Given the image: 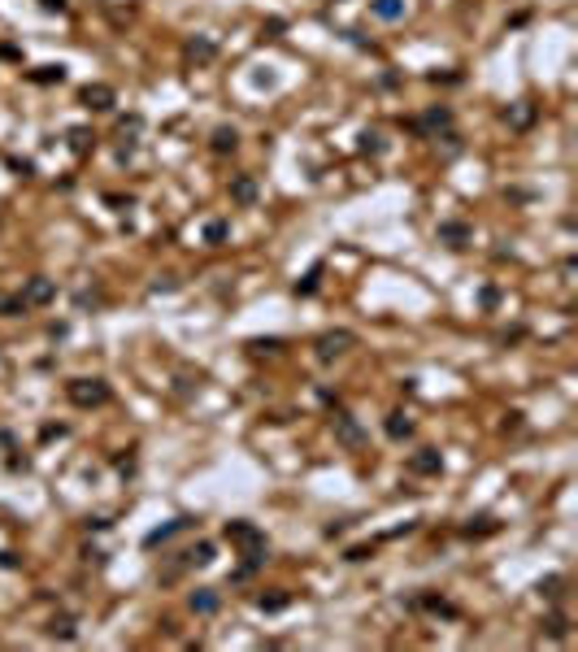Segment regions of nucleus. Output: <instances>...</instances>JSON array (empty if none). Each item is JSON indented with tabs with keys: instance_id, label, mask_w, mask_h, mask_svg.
<instances>
[{
	"instance_id": "1",
	"label": "nucleus",
	"mask_w": 578,
	"mask_h": 652,
	"mask_svg": "<svg viewBox=\"0 0 578 652\" xmlns=\"http://www.w3.org/2000/svg\"><path fill=\"white\" fill-rule=\"evenodd\" d=\"M65 396H70L78 409H96V404L109 400V383H101V379H74V383H65Z\"/></svg>"
},
{
	"instance_id": "2",
	"label": "nucleus",
	"mask_w": 578,
	"mask_h": 652,
	"mask_svg": "<svg viewBox=\"0 0 578 652\" xmlns=\"http://www.w3.org/2000/svg\"><path fill=\"white\" fill-rule=\"evenodd\" d=\"M352 344H357V335H352V331H326V335H318L313 352H318V361H335V357H343Z\"/></svg>"
},
{
	"instance_id": "3",
	"label": "nucleus",
	"mask_w": 578,
	"mask_h": 652,
	"mask_svg": "<svg viewBox=\"0 0 578 652\" xmlns=\"http://www.w3.org/2000/svg\"><path fill=\"white\" fill-rule=\"evenodd\" d=\"M335 439H339L343 448H366V444H370L366 427H361L352 413H335Z\"/></svg>"
},
{
	"instance_id": "4",
	"label": "nucleus",
	"mask_w": 578,
	"mask_h": 652,
	"mask_svg": "<svg viewBox=\"0 0 578 652\" xmlns=\"http://www.w3.org/2000/svg\"><path fill=\"white\" fill-rule=\"evenodd\" d=\"M226 540L230 544H244L248 552H266V535H261L253 522H226Z\"/></svg>"
},
{
	"instance_id": "5",
	"label": "nucleus",
	"mask_w": 578,
	"mask_h": 652,
	"mask_svg": "<svg viewBox=\"0 0 578 652\" xmlns=\"http://www.w3.org/2000/svg\"><path fill=\"white\" fill-rule=\"evenodd\" d=\"M409 474H422V479H431V474H443V456L435 448H418L409 456Z\"/></svg>"
},
{
	"instance_id": "6",
	"label": "nucleus",
	"mask_w": 578,
	"mask_h": 652,
	"mask_svg": "<svg viewBox=\"0 0 578 652\" xmlns=\"http://www.w3.org/2000/svg\"><path fill=\"white\" fill-rule=\"evenodd\" d=\"M257 196H261V187H257L253 174H235V178H230V200H235V205L248 209V205H257Z\"/></svg>"
},
{
	"instance_id": "7",
	"label": "nucleus",
	"mask_w": 578,
	"mask_h": 652,
	"mask_svg": "<svg viewBox=\"0 0 578 652\" xmlns=\"http://www.w3.org/2000/svg\"><path fill=\"white\" fill-rule=\"evenodd\" d=\"M452 126V109H443V105H435V109H426L418 122H413V130H422V135H431V130H448Z\"/></svg>"
},
{
	"instance_id": "8",
	"label": "nucleus",
	"mask_w": 578,
	"mask_h": 652,
	"mask_svg": "<svg viewBox=\"0 0 578 652\" xmlns=\"http://www.w3.org/2000/svg\"><path fill=\"white\" fill-rule=\"evenodd\" d=\"M83 105L96 109V113L113 109V87H109V83H87V87H83Z\"/></svg>"
},
{
	"instance_id": "9",
	"label": "nucleus",
	"mask_w": 578,
	"mask_h": 652,
	"mask_svg": "<svg viewBox=\"0 0 578 652\" xmlns=\"http://www.w3.org/2000/svg\"><path fill=\"white\" fill-rule=\"evenodd\" d=\"M192 526V517H174V522H165V526H157V531H148L144 535V548H157V544H165V540H174L178 531H187Z\"/></svg>"
},
{
	"instance_id": "10",
	"label": "nucleus",
	"mask_w": 578,
	"mask_h": 652,
	"mask_svg": "<svg viewBox=\"0 0 578 652\" xmlns=\"http://www.w3.org/2000/svg\"><path fill=\"white\" fill-rule=\"evenodd\" d=\"M187 605H192V613H201V617H209V613H218V605H222V596L213 592V587H196Z\"/></svg>"
},
{
	"instance_id": "11",
	"label": "nucleus",
	"mask_w": 578,
	"mask_h": 652,
	"mask_svg": "<svg viewBox=\"0 0 578 652\" xmlns=\"http://www.w3.org/2000/svg\"><path fill=\"white\" fill-rule=\"evenodd\" d=\"M57 296V287H53V279H31L26 283V291H22V300H26V309L31 304H48Z\"/></svg>"
},
{
	"instance_id": "12",
	"label": "nucleus",
	"mask_w": 578,
	"mask_h": 652,
	"mask_svg": "<svg viewBox=\"0 0 578 652\" xmlns=\"http://www.w3.org/2000/svg\"><path fill=\"white\" fill-rule=\"evenodd\" d=\"M213 552H218V548H213L209 540L192 544L187 552H178V569H183V565H213Z\"/></svg>"
},
{
	"instance_id": "13",
	"label": "nucleus",
	"mask_w": 578,
	"mask_h": 652,
	"mask_svg": "<svg viewBox=\"0 0 578 652\" xmlns=\"http://www.w3.org/2000/svg\"><path fill=\"white\" fill-rule=\"evenodd\" d=\"M439 243H448V248H466V243H470V226L466 222H439Z\"/></svg>"
},
{
	"instance_id": "14",
	"label": "nucleus",
	"mask_w": 578,
	"mask_h": 652,
	"mask_svg": "<svg viewBox=\"0 0 578 652\" xmlns=\"http://www.w3.org/2000/svg\"><path fill=\"white\" fill-rule=\"evenodd\" d=\"M370 13L378 22H400L405 18V0H370Z\"/></svg>"
},
{
	"instance_id": "15",
	"label": "nucleus",
	"mask_w": 578,
	"mask_h": 652,
	"mask_svg": "<svg viewBox=\"0 0 578 652\" xmlns=\"http://www.w3.org/2000/svg\"><path fill=\"white\" fill-rule=\"evenodd\" d=\"M239 148V130L235 126H218L213 130V153H235Z\"/></svg>"
},
{
	"instance_id": "16",
	"label": "nucleus",
	"mask_w": 578,
	"mask_h": 652,
	"mask_svg": "<svg viewBox=\"0 0 578 652\" xmlns=\"http://www.w3.org/2000/svg\"><path fill=\"white\" fill-rule=\"evenodd\" d=\"M383 431H387V439H409V435H413V418L391 413V418L383 422Z\"/></svg>"
},
{
	"instance_id": "17",
	"label": "nucleus",
	"mask_w": 578,
	"mask_h": 652,
	"mask_svg": "<svg viewBox=\"0 0 578 652\" xmlns=\"http://www.w3.org/2000/svg\"><path fill=\"white\" fill-rule=\"evenodd\" d=\"M291 605V596L287 592H270V596H257V609L261 613H283Z\"/></svg>"
},
{
	"instance_id": "18",
	"label": "nucleus",
	"mask_w": 578,
	"mask_h": 652,
	"mask_svg": "<svg viewBox=\"0 0 578 652\" xmlns=\"http://www.w3.org/2000/svg\"><path fill=\"white\" fill-rule=\"evenodd\" d=\"M48 635H53V640H74V635H78L74 630V617H65V613L53 617V622H48Z\"/></svg>"
},
{
	"instance_id": "19",
	"label": "nucleus",
	"mask_w": 578,
	"mask_h": 652,
	"mask_svg": "<svg viewBox=\"0 0 578 652\" xmlns=\"http://www.w3.org/2000/svg\"><path fill=\"white\" fill-rule=\"evenodd\" d=\"M531 118H535V109L526 105V101H522V105H513V109H504V122H513L518 130H522V126H531Z\"/></svg>"
},
{
	"instance_id": "20",
	"label": "nucleus",
	"mask_w": 578,
	"mask_h": 652,
	"mask_svg": "<svg viewBox=\"0 0 578 652\" xmlns=\"http://www.w3.org/2000/svg\"><path fill=\"white\" fill-rule=\"evenodd\" d=\"M213 53H218V44H213V40H192L187 44V57L192 61H213Z\"/></svg>"
},
{
	"instance_id": "21",
	"label": "nucleus",
	"mask_w": 578,
	"mask_h": 652,
	"mask_svg": "<svg viewBox=\"0 0 578 652\" xmlns=\"http://www.w3.org/2000/svg\"><path fill=\"white\" fill-rule=\"evenodd\" d=\"M418 605L431 609V613H439V617H457V605H448V600H439V596H422Z\"/></svg>"
},
{
	"instance_id": "22",
	"label": "nucleus",
	"mask_w": 578,
	"mask_h": 652,
	"mask_svg": "<svg viewBox=\"0 0 578 652\" xmlns=\"http://www.w3.org/2000/svg\"><path fill=\"white\" fill-rule=\"evenodd\" d=\"M318 283H322V266H313L305 279L296 283V296H313V291H318Z\"/></svg>"
},
{
	"instance_id": "23",
	"label": "nucleus",
	"mask_w": 578,
	"mask_h": 652,
	"mask_svg": "<svg viewBox=\"0 0 578 652\" xmlns=\"http://www.w3.org/2000/svg\"><path fill=\"white\" fill-rule=\"evenodd\" d=\"M61 78H65L61 65H40V70L31 74V83H61Z\"/></svg>"
},
{
	"instance_id": "24",
	"label": "nucleus",
	"mask_w": 578,
	"mask_h": 652,
	"mask_svg": "<svg viewBox=\"0 0 578 652\" xmlns=\"http://www.w3.org/2000/svg\"><path fill=\"white\" fill-rule=\"evenodd\" d=\"M230 235V226L222 222V218H213V222H205V243H222Z\"/></svg>"
},
{
	"instance_id": "25",
	"label": "nucleus",
	"mask_w": 578,
	"mask_h": 652,
	"mask_svg": "<svg viewBox=\"0 0 578 652\" xmlns=\"http://www.w3.org/2000/svg\"><path fill=\"white\" fill-rule=\"evenodd\" d=\"M0 314H5V318H18V314H26V300H22V296H0Z\"/></svg>"
},
{
	"instance_id": "26",
	"label": "nucleus",
	"mask_w": 578,
	"mask_h": 652,
	"mask_svg": "<svg viewBox=\"0 0 578 652\" xmlns=\"http://www.w3.org/2000/svg\"><path fill=\"white\" fill-rule=\"evenodd\" d=\"M543 626H548V635H552V640H566V635H570V622H566V613H552V617H548V622H543Z\"/></svg>"
},
{
	"instance_id": "27",
	"label": "nucleus",
	"mask_w": 578,
	"mask_h": 652,
	"mask_svg": "<svg viewBox=\"0 0 578 652\" xmlns=\"http://www.w3.org/2000/svg\"><path fill=\"white\" fill-rule=\"evenodd\" d=\"M491 531H495V522L491 517H478V526H474V522L466 526V540H474V535H491Z\"/></svg>"
},
{
	"instance_id": "28",
	"label": "nucleus",
	"mask_w": 578,
	"mask_h": 652,
	"mask_svg": "<svg viewBox=\"0 0 578 652\" xmlns=\"http://www.w3.org/2000/svg\"><path fill=\"white\" fill-rule=\"evenodd\" d=\"M561 587H566L561 578H543V583H539V596H548V600H561Z\"/></svg>"
},
{
	"instance_id": "29",
	"label": "nucleus",
	"mask_w": 578,
	"mask_h": 652,
	"mask_svg": "<svg viewBox=\"0 0 578 652\" xmlns=\"http://www.w3.org/2000/svg\"><path fill=\"white\" fill-rule=\"evenodd\" d=\"M374 552V544H357V548H348V561H366Z\"/></svg>"
},
{
	"instance_id": "30",
	"label": "nucleus",
	"mask_w": 578,
	"mask_h": 652,
	"mask_svg": "<svg viewBox=\"0 0 578 652\" xmlns=\"http://www.w3.org/2000/svg\"><path fill=\"white\" fill-rule=\"evenodd\" d=\"M70 148H74V153L87 148V130H70Z\"/></svg>"
},
{
	"instance_id": "31",
	"label": "nucleus",
	"mask_w": 578,
	"mask_h": 652,
	"mask_svg": "<svg viewBox=\"0 0 578 652\" xmlns=\"http://www.w3.org/2000/svg\"><path fill=\"white\" fill-rule=\"evenodd\" d=\"M40 9H48V13H65V9H70V0H40Z\"/></svg>"
},
{
	"instance_id": "32",
	"label": "nucleus",
	"mask_w": 578,
	"mask_h": 652,
	"mask_svg": "<svg viewBox=\"0 0 578 652\" xmlns=\"http://www.w3.org/2000/svg\"><path fill=\"white\" fill-rule=\"evenodd\" d=\"M361 148H366V153H378V148H383V144H378V135L370 130V135H361Z\"/></svg>"
}]
</instances>
